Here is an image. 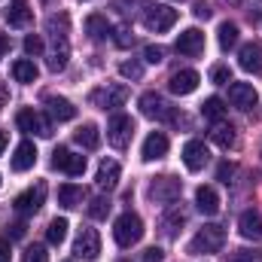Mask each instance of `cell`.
<instances>
[{"mask_svg": "<svg viewBox=\"0 0 262 262\" xmlns=\"http://www.w3.org/2000/svg\"><path fill=\"white\" fill-rule=\"evenodd\" d=\"M238 232L247 241H259L262 238V213L259 210H244L238 216Z\"/></svg>", "mask_w": 262, "mask_h": 262, "instance_id": "17", "label": "cell"}, {"mask_svg": "<svg viewBox=\"0 0 262 262\" xmlns=\"http://www.w3.org/2000/svg\"><path fill=\"white\" fill-rule=\"evenodd\" d=\"M229 101H232V107L250 113V110H256L259 95H256V89H253L250 82H232V85H229Z\"/></svg>", "mask_w": 262, "mask_h": 262, "instance_id": "9", "label": "cell"}, {"mask_svg": "<svg viewBox=\"0 0 262 262\" xmlns=\"http://www.w3.org/2000/svg\"><path fill=\"white\" fill-rule=\"evenodd\" d=\"M21 262H49V253H46V247L43 244H34V247H28L25 250V259Z\"/></svg>", "mask_w": 262, "mask_h": 262, "instance_id": "35", "label": "cell"}, {"mask_svg": "<svg viewBox=\"0 0 262 262\" xmlns=\"http://www.w3.org/2000/svg\"><path fill=\"white\" fill-rule=\"evenodd\" d=\"M195 207L204 213V216H213L220 210V195L213 186H198L195 189Z\"/></svg>", "mask_w": 262, "mask_h": 262, "instance_id": "22", "label": "cell"}, {"mask_svg": "<svg viewBox=\"0 0 262 262\" xmlns=\"http://www.w3.org/2000/svg\"><path fill=\"white\" fill-rule=\"evenodd\" d=\"M31 3L28 0H9V9H6V25L9 28H28L31 25Z\"/></svg>", "mask_w": 262, "mask_h": 262, "instance_id": "20", "label": "cell"}, {"mask_svg": "<svg viewBox=\"0 0 262 262\" xmlns=\"http://www.w3.org/2000/svg\"><path fill=\"white\" fill-rule=\"evenodd\" d=\"M12 76H15V82H25V85H31V82H37L40 70H37V64H34L31 58H18V61L12 64Z\"/></svg>", "mask_w": 262, "mask_h": 262, "instance_id": "27", "label": "cell"}, {"mask_svg": "<svg viewBox=\"0 0 262 262\" xmlns=\"http://www.w3.org/2000/svg\"><path fill=\"white\" fill-rule=\"evenodd\" d=\"M143 58H146L149 64H162V61H165V49H162V46H146V49H143Z\"/></svg>", "mask_w": 262, "mask_h": 262, "instance_id": "38", "label": "cell"}, {"mask_svg": "<svg viewBox=\"0 0 262 262\" xmlns=\"http://www.w3.org/2000/svg\"><path fill=\"white\" fill-rule=\"evenodd\" d=\"M183 192V183L177 180V177H156L152 183H149V198L152 201H165V204H171V201H177Z\"/></svg>", "mask_w": 262, "mask_h": 262, "instance_id": "7", "label": "cell"}, {"mask_svg": "<svg viewBox=\"0 0 262 262\" xmlns=\"http://www.w3.org/2000/svg\"><path fill=\"white\" fill-rule=\"evenodd\" d=\"M216 34H220L216 40H220V49H223V52H229V49L238 46V25H235V21H223Z\"/></svg>", "mask_w": 262, "mask_h": 262, "instance_id": "29", "label": "cell"}, {"mask_svg": "<svg viewBox=\"0 0 262 262\" xmlns=\"http://www.w3.org/2000/svg\"><path fill=\"white\" fill-rule=\"evenodd\" d=\"M183 223H186V213H183V210H174V213H168V216H165V232L174 238V235L180 232V226H183Z\"/></svg>", "mask_w": 262, "mask_h": 262, "instance_id": "33", "label": "cell"}, {"mask_svg": "<svg viewBox=\"0 0 262 262\" xmlns=\"http://www.w3.org/2000/svg\"><path fill=\"white\" fill-rule=\"evenodd\" d=\"M67 238V220L61 216V220H52L49 223V229H46V241L52 244V247H61Z\"/></svg>", "mask_w": 262, "mask_h": 262, "instance_id": "31", "label": "cell"}, {"mask_svg": "<svg viewBox=\"0 0 262 262\" xmlns=\"http://www.w3.org/2000/svg\"><path fill=\"white\" fill-rule=\"evenodd\" d=\"M232 174H235V165H229V162H223V165L216 168V177H220L223 183H229V177H232Z\"/></svg>", "mask_w": 262, "mask_h": 262, "instance_id": "41", "label": "cell"}, {"mask_svg": "<svg viewBox=\"0 0 262 262\" xmlns=\"http://www.w3.org/2000/svg\"><path fill=\"white\" fill-rule=\"evenodd\" d=\"M226 3H238V0H226Z\"/></svg>", "mask_w": 262, "mask_h": 262, "instance_id": "47", "label": "cell"}, {"mask_svg": "<svg viewBox=\"0 0 262 262\" xmlns=\"http://www.w3.org/2000/svg\"><path fill=\"white\" fill-rule=\"evenodd\" d=\"M183 165L189 168V171H201L204 165H207V159H210V152H207V146H204V140H198V137H192V140H186V146H183Z\"/></svg>", "mask_w": 262, "mask_h": 262, "instance_id": "12", "label": "cell"}, {"mask_svg": "<svg viewBox=\"0 0 262 262\" xmlns=\"http://www.w3.org/2000/svg\"><path fill=\"white\" fill-rule=\"evenodd\" d=\"M6 143H9V134H6V131H0V156H3V149H6Z\"/></svg>", "mask_w": 262, "mask_h": 262, "instance_id": "45", "label": "cell"}, {"mask_svg": "<svg viewBox=\"0 0 262 262\" xmlns=\"http://www.w3.org/2000/svg\"><path fill=\"white\" fill-rule=\"evenodd\" d=\"M85 201V189L82 186H73V183H64L61 189H58V204L67 207V210H73V207H79Z\"/></svg>", "mask_w": 262, "mask_h": 262, "instance_id": "26", "label": "cell"}, {"mask_svg": "<svg viewBox=\"0 0 262 262\" xmlns=\"http://www.w3.org/2000/svg\"><path fill=\"white\" fill-rule=\"evenodd\" d=\"M113 238H116V244L119 247H134L140 238H143V220L137 216V213H122L116 223H113Z\"/></svg>", "mask_w": 262, "mask_h": 262, "instance_id": "1", "label": "cell"}, {"mask_svg": "<svg viewBox=\"0 0 262 262\" xmlns=\"http://www.w3.org/2000/svg\"><path fill=\"white\" fill-rule=\"evenodd\" d=\"M6 52H9V37H6V34H0V58H3Z\"/></svg>", "mask_w": 262, "mask_h": 262, "instance_id": "44", "label": "cell"}, {"mask_svg": "<svg viewBox=\"0 0 262 262\" xmlns=\"http://www.w3.org/2000/svg\"><path fill=\"white\" fill-rule=\"evenodd\" d=\"M177 25V9L171 6H146V15H143V28L152 31V34H165Z\"/></svg>", "mask_w": 262, "mask_h": 262, "instance_id": "5", "label": "cell"}, {"mask_svg": "<svg viewBox=\"0 0 262 262\" xmlns=\"http://www.w3.org/2000/svg\"><path fill=\"white\" fill-rule=\"evenodd\" d=\"M85 34H89L95 43H104V40L113 34V28H110V21H107L104 15H89V18H85Z\"/></svg>", "mask_w": 262, "mask_h": 262, "instance_id": "24", "label": "cell"}, {"mask_svg": "<svg viewBox=\"0 0 262 262\" xmlns=\"http://www.w3.org/2000/svg\"><path fill=\"white\" fill-rule=\"evenodd\" d=\"M162 259H165L162 247H149V250H143V259L140 262H162Z\"/></svg>", "mask_w": 262, "mask_h": 262, "instance_id": "40", "label": "cell"}, {"mask_svg": "<svg viewBox=\"0 0 262 262\" xmlns=\"http://www.w3.org/2000/svg\"><path fill=\"white\" fill-rule=\"evenodd\" d=\"M140 113H143L146 119H156V122H171V119H174V107H171L159 92L140 95Z\"/></svg>", "mask_w": 262, "mask_h": 262, "instance_id": "3", "label": "cell"}, {"mask_svg": "<svg viewBox=\"0 0 262 262\" xmlns=\"http://www.w3.org/2000/svg\"><path fill=\"white\" fill-rule=\"evenodd\" d=\"M107 213H110V201L107 198H92L89 201V216L92 220H107Z\"/></svg>", "mask_w": 262, "mask_h": 262, "instance_id": "32", "label": "cell"}, {"mask_svg": "<svg viewBox=\"0 0 262 262\" xmlns=\"http://www.w3.org/2000/svg\"><path fill=\"white\" fill-rule=\"evenodd\" d=\"M174 49H177L180 55H189V58H195V55H201V52H204V34H201L198 28H186V31L177 37Z\"/></svg>", "mask_w": 262, "mask_h": 262, "instance_id": "13", "label": "cell"}, {"mask_svg": "<svg viewBox=\"0 0 262 262\" xmlns=\"http://www.w3.org/2000/svg\"><path fill=\"white\" fill-rule=\"evenodd\" d=\"M238 64H241V70H247V73H259L262 70V46L259 43H247V46H241V52H238Z\"/></svg>", "mask_w": 262, "mask_h": 262, "instance_id": "21", "label": "cell"}, {"mask_svg": "<svg viewBox=\"0 0 262 262\" xmlns=\"http://www.w3.org/2000/svg\"><path fill=\"white\" fill-rule=\"evenodd\" d=\"M37 165V146H34V140H21L18 146H15V152H12V171H31Z\"/></svg>", "mask_w": 262, "mask_h": 262, "instance_id": "15", "label": "cell"}, {"mask_svg": "<svg viewBox=\"0 0 262 262\" xmlns=\"http://www.w3.org/2000/svg\"><path fill=\"white\" fill-rule=\"evenodd\" d=\"M0 262H12V256H9V241L6 238H0Z\"/></svg>", "mask_w": 262, "mask_h": 262, "instance_id": "42", "label": "cell"}, {"mask_svg": "<svg viewBox=\"0 0 262 262\" xmlns=\"http://www.w3.org/2000/svg\"><path fill=\"white\" fill-rule=\"evenodd\" d=\"M46 107H49V116L58 119V122H70V119L76 116V107H73L67 98H55V95H49V98H46Z\"/></svg>", "mask_w": 262, "mask_h": 262, "instance_id": "23", "label": "cell"}, {"mask_svg": "<svg viewBox=\"0 0 262 262\" xmlns=\"http://www.w3.org/2000/svg\"><path fill=\"white\" fill-rule=\"evenodd\" d=\"M0 101H6V92H3V89H0Z\"/></svg>", "mask_w": 262, "mask_h": 262, "instance_id": "46", "label": "cell"}, {"mask_svg": "<svg viewBox=\"0 0 262 262\" xmlns=\"http://www.w3.org/2000/svg\"><path fill=\"white\" fill-rule=\"evenodd\" d=\"M73 140H76L82 149H98V146H101V131H98V125L85 122V125H79V128L73 131Z\"/></svg>", "mask_w": 262, "mask_h": 262, "instance_id": "25", "label": "cell"}, {"mask_svg": "<svg viewBox=\"0 0 262 262\" xmlns=\"http://www.w3.org/2000/svg\"><path fill=\"white\" fill-rule=\"evenodd\" d=\"M119 73H122L125 79H140V76H143V64H140V61H122V64H119Z\"/></svg>", "mask_w": 262, "mask_h": 262, "instance_id": "34", "label": "cell"}, {"mask_svg": "<svg viewBox=\"0 0 262 262\" xmlns=\"http://www.w3.org/2000/svg\"><path fill=\"white\" fill-rule=\"evenodd\" d=\"M43 201H46V183H37V186L25 189L21 195H15L12 207H15L18 216H31V213H37L43 207Z\"/></svg>", "mask_w": 262, "mask_h": 262, "instance_id": "6", "label": "cell"}, {"mask_svg": "<svg viewBox=\"0 0 262 262\" xmlns=\"http://www.w3.org/2000/svg\"><path fill=\"white\" fill-rule=\"evenodd\" d=\"M52 168L64 171L70 177H82L85 174V156H76V152H70L64 146H58L55 156H52Z\"/></svg>", "mask_w": 262, "mask_h": 262, "instance_id": "10", "label": "cell"}, {"mask_svg": "<svg viewBox=\"0 0 262 262\" xmlns=\"http://www.w3.org/2000/svg\"><path fill=\"white\" fill-rule=\"evenodd\" d=\"M119 174H122V168H119V162L116 159H104L101 165H98V177H95V183L101 186V189H116L119 186Z\"/></svg>", "mask_w": 262, "mask_h": 262, "instance_id": "16", "label": "cell"}, {"mask_svg": "<svg viewBox=\"0 0 262 262\" xmlns=\"http://www.w3.org/2000/svg\"><path fill=\"white\" fill-rule=\"evenodd\" d=\"M198 82H201V76H198L195 70H177V73L171 76L168 89H171L174 95H192L198 89Z\"/></svg>", "mask_w": 262, "mask_h": 262, "instance_id": "19", "label": "cell"}, {"mask_svg": "<svg viewBox=\"0 0 262 262\" xmlns=\"http://www.w3.org/2000/svg\"><path fill=\"white\" fill-rule=\"evenodd\" d=\"M201 116L204 119H210V122H223V116H226V104H223V98H207L204 104H201Z\"/></svg>", "mask_w": 262, "mask_h": 262, "instance_id": "30", "label": "cell"}, {"mask_svg": "<svg viewBox=\"0 0 262 262\" xmlns=\"http://www.w3.org/2000/svg\"><path fill=\"white\" fill-rule=\"evenodd\" d=\"M174 3H183V0H174Z\"/></svg>", "mask_w": 262, "mask_h": 262, "instance_id": "48", "label": "cell"}, {"mask_svg": "<svg viewBox=\"0 0 262 262\" xmlns=\"http://www.w3.org/2000/svg\"><path fill=\"white\" fill-rule=\"evenodd\" d=\"M25 52L28 55H40L43 52V37L40 34H28L25 37Z\"/></svg>", "mask_w": 262, "mask_h": 262, "instance_id": "37", "label": "cell"}, {"mask_svg": "<svg viewBox=\"0 0 262 262\" xmlns=\"http://www.w3.org/2000/svg\"><path fill=\"white\" fill-rule=\"evenodd\" d=\"M223 244H226L223 226H204L189 241V253H216V250H223Z\"/></svg>", "mask_w": 262, "mask_h": 262, "instance_id": "2", "label": "cell"}, {"mask_svg": "<svg viewBox=\"0 0 262 262\" xmlns=\"http://www.w3.org/2000/svg\"><path fill=\"white\" fill-rule=\"evenodd\" d=\"M25 232H28V226H25V223H9V226H6V238H9V241L25 238Z\"/></svg>", "mask_w": 262, "mask_h": 262, "instance_id": "39", "label": "cell"}, {"mask_svg": "<svg viewBox=\"0 0 262 262\" xmlns=\"http://www.w3.org/2000/svg\"><path fill=\"white\" fill-rule=\"evenodd\" d=\"M210 79H213L216 85H229V82H232V70H229L226 64H216L213 70H210Z\"/></svg>", "mask_w": 262, "mask_h": 262, "instance_id": "36", "label": "cell"}, {"mask_svg": "<svg viewBox=\"0 0 262 262\" xmlns=\"http://www.w3.org/2000/svg\"><path fill=\"white\" fill-rule=\"evenodd\" d=\"M15 125H18L21 131H28V134H40V137H49V134H52V125H49L34 107L18 110V113H15Z\"/></svg>", "mask_w": 262, "mask_h": 262, "instance_id": "8", "label": "cell"}, {"mask_svg": "<svg viewBox=\"0 0 262 262\" xmlns=\"http://www.w3.org/2000/svg\"><path fill=\"white\" fill-rule=\"evenodd\" d=\"M73 253L79 259H98L101 256V235L95 229H82L79 238H76V244H73Z\"/></svg>", "mask_w": 262, "mask_h": 262, "instance_id": "11", "label": "cell"}, {"mask_svg": "<svg viewBox=\"0 0 262 262\" xmlns=\"http://www.w3.org/2000/svg\"><path fill=\"white\" fill-rule=\"evenodd\" d=\"M92 101H95L98 107H104V110H116V107H122V104L128 101V89H125V85H110V89H104V92H95Z\"/></svg>", "mask_w": 262, "mask_h": 262, "instance_id": "14", "label": "cell"}, {"mask_svg": "<svg viewBox=\"0 0 262 262\" xmlns=\"http://www.w3.org/2000/svg\"><path fill=\"white\" fill-rule=\"evenodd\" d=\"M210 140H213L220 149H229V146H235V128L226 125V122H216V125L210 128Z\"/></svg>", "mask_w": 262, "mask_h": 262, "instance_id": "28", "label": "cell"}, {"mask_svg": "<svg viewBox=\"0 0 262 262\" xmlns=\"http://www.w3.org/2000/svg\"><path fill=\"white\" fill-rule=\"evenodd\" d=\"M131 134H134L131 116H125V113H113L110 122H107V140H110V146L125 149V146L131 143Z\"/></svg>", "mask_w": 262, "mask_h": 262, "instance_id": "4", "label": "cell"}, {"mask_svg": "<svg viewBox=\"0 0 262 262\" xmlns=\"http://www.w3.org/2000/svg\"><path fill=\"white\" fill-rule=\"evenodd\" d=\"M195 18H204V21L210 18V6L207 3H195Z\"/></svg>", "mask_w": 262, "mask_h": 262, "instance_id": "43", "label": "cell"}, {"mask_svg": "<svg viewBox=\"0 0 262 262\" xmlns=\"http://www.w3.org/2000/svg\"><path fill=\"white\" fill-rule=\"evenodd\" d=\"M165 152H168V137H165L162 131H152V134H146V140H143V149H140L143 162L165 159Z\"/></svg>", "mask_w": 262, "mask_h": 262, "instance_id": "18", "label": "cell"}]
</instances>
